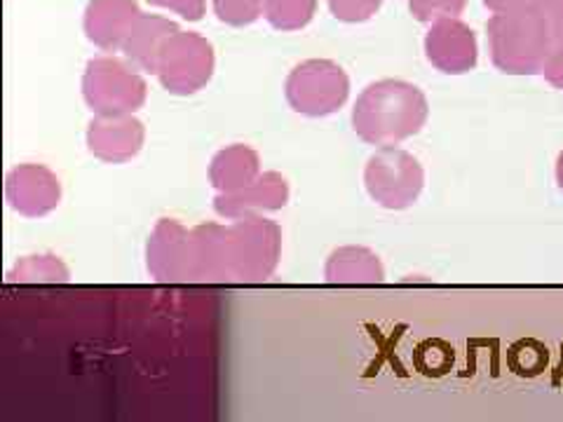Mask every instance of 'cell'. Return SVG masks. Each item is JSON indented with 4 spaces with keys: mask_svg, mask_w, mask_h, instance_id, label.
<instances>
[{
    "mask_svg": "<svg viewBox=\"0 0 563 422\" xmlns=\"http://www.w3.org/2000/svg\"><path fill=\"white\" fill-rule=\"evenodd\" d=\"M279 254V225L258 214L192 227L196 279L202 281H263L275 273Z\"/></svg>",
    "mask_w": 563,
    "mask_h": 422,
    "instance_id": "cell-1",
    "label": "cell"
},
{
    "mask_svg": "<svg viewBox=\"0 0 563 422\" xmlns=\"http://www.w3.org/2000/svg\"><path fill=\"white\" fill-rule=\"evenodd\" d=\"M428 118V101L418 87L401 80H378L360 95L352 127L366 144L390 146L416 134Z\"/></svg>",
    "mask_w": 563,
    "mask_h": 422,
    "instance_id": "cell-2",
    "label": "cell"
},
{
    "mask_svg": "<svg viewBox=\"0 0 563 422\" xmlns=\"http://www.w3.org/2000/svg\"><path fill=\"white\" fill-rule=\"evenodd\" d=\"M146 80L115 57L92 59L82 76V97L97 115H132L146 101Z\"/></svg>",
    "mask_w": 563,
    "mask_h": 422,
    "instance_id": "cell-3",
    "label": "cell"
},
{
    "mask_svg": "<svg viewBox=\"0 0 563 422\" xmlns=\"http://www.w3.org/2000/svg\"><path fill=\"white\" fill-rule=\"evenodd\" d=\"M285 95L296 113L324 118L343 109L350 97V80L336 62L308 59L289 74Z\"/></svg>",
    "mask_w": 563,
    "mask_h": 422,
    "instance_id": "cell-4",
    "label": "cell"
},
{
    "mask_svg": "<svg viewBox=\"0 0 563 422\" xmlns=\"http://www.w3.org/2000/svg\"><path fill=\"white\" fill-rule=\"evenodd\" d=\"M214 76V47L200 33H174L157 66V78L169 95L200 92Z\"/></svg>",
    "mask_w": 563,
    "mask_h": 422,
    "instance_id": "cell-5",
    "label": "cell"
},
{
    "mask_svg": "<svg viewBox=\"0 0 563 422\" xmlns=\"http://www.w3.org/2000/svg\"><path fill=\"white\" fill-rule=\"evenodd\" d=\"M368 196L385 209H407L422 188V169L416 157L399 148L385 146L368 157L364 169Z\"/></svg>",
    "mask_w": 563,
    "mask_h": 422,
    "instance_id": "cell-6",
    "label": "cell"
},
{
    "mask_svg": "<svg viewBox=\"0 0 563 422\" xmlns=\"http://www.w3.org/2000/svg\"><path fill=\"white\" fill-rule=\"evenodd\" d=\"M493 59L507 74H533L542 62V29L526 12H507L488 24Z\"/></svg>",
    "mask_w": 563,
    "mask_h": 422,
    "instance_id": "cell-7",
    "label": "cell"
},
{
    "mask_svg": "<svg viewBox=\"0 0 563 422\" xmlns=\"http://www.w3.org/2000/svg\"><path fill=\"white\" fill-rule=\"evenodd\" d=\"M148 273L161 281L196 279V256H192V231L174 221H157L146 246Z\"/></svg>",
    "mask_w": 563,
    "mask_h": 422,
    "instance_id": "cell-8",
    "label": "cell"
},
{
    "mask_svg": "<svg viewBox=\"0 0 563 422\" xmlns=\"http://www.w3.org/2000/svg\"><path fill=\"white\" fill-rule=\"evenodd\" d=\"M5 196L14 211L26 219H41L57 209L62 200V184L57 174L43 165H20L8 174Z\"/></svg>",
    "mask_w": 563,
    "mask_h": 422,
    "instance_id": "cell-9",
    "label": "cell"
},
{
    "mask_svg": "<svg viewBox=\"0 0 563 422\" xmlns=\"http://www.w3.org/2000/svg\"><path fill=\"white\" fill-rule=\"evenodd\" d=\"M146 130L134 115H97L87 127V148L95 157L122 165L144 146Z\"/></svg>",
    "mask_w": 563,
    "mask_h": 422,
    "instance_id": "cell-10",
    "label": "cell"
},
{
    "mask_svg": "<svg viewBox=\"0 0 563 422\" xmlns=\"http://www.w3.org/2000/svg\"><path fill=\"white\" fill-rule=\"evenodd\" d=\"M141 20L134 0H90L85 10V33L106 52L122 49L128 35Z\"/></svg>",
    "mask_w": 563,
    "mask_h": 422,
    "instance_id": "cell-11",
    "label": "cell"
},
{
    "mask_svg": "<svg viewBox=\"0 0 563 422\" xmlns=\"http://www.w3.org/2000/svg\"><path fill=\"white\" fill-rule=\"evenodd\" d=\"M289 200V184L282 174L266 171L258 179L235 192H219L214 200L217 214L223 219H244L258 211H277Z\"/></svg>",
    "mask_w": 563,
    "mask_h": 422,
    "instance_id": "cell-12",
    "label": "cell"
},
{
    "mask_svg": "<svg viewBox=\"0 0 563 422\" xmlns=\"http://www.w3.org/2000/svg\"><path fill=\"white\" fill-rule=\"evenodd\" d=\"M428 59L444 74H465L477 64V41L474 33L453 20H442L432 26L426 41Z\"/></svg>",
    "mask_w": 563,
    "mask_h": 422,
    "instance_id": "cell-13",
    "label": "cell"
},
{
    "mask_svg": "<svg viewBox=\"0 0 563 422\" xmlns=\"http://www.w3.org/2000/svg\"><path fill=\"white\" fill-rule=\"evenodd\" d=\"M174 33H179V26L174 22L165 20L161 14H141V20L128 35L122 52L125 57L136 66L139 70H146V74H157V66H161V57Z\"/></svg>",
    "mask_w": 563,
    "mask_h": 422,
    "instance_id": "cell-14",
    "label": "cell"
},
{
    "mask_svg": "<svg viewBox=\"0 0 563 422\" xmlns=\"http://www.w3.org/2000/svg\"><path fill=\"white\" fill-rule=\"evenodd\" d=\"M261 176V157L254 148L235 144L219 151L209 165V181L219 192H235Z\"/></svg>",
    "mask_w": 563,
    "mask_h": 422,
    "instance_id": "cell-15",
    "label": "cell"
},
{
    "mask_svg": "<svg viewBox=\"0 0 563 422\" xmlns=\"http://www.w3.org/2000/svg\"><path fill=\"white\" fill-rule=\"evenodd\" d=\"M331 285H374L383 279L378 256L364 246H341L327 260L324 268Z\"/></svg>",
    "mask_w": 563,
    "mask_h": 422,
    "instance_id": "cell-16",
    "label": "cell"
},
{
    "mask_svg": "<svg viewBox=\"0 0 563 422\" xmlns=\"http://www.w3.org/2000/svg\"><path fill=\"white\" fill-rule=\"evenodd\" d=\"M317 0H263V16L277 31H298L310 24Z\"/></svg>",
    "mask_w": 563,
    "mask_h": 422,
    "instance_id": "cell-17",
    "label": "cell"
},
{
    "mask_svg": "<svg viewBox=\"0 0 563 422\" xmlns=\"http://www.w3.org/2000/svg\"><path fill=\"white\" fill-rule=\"evenodd\" d=\"M68 270L57 256H29L10 273V281H66Z\"/></svg>",
    "mask_w": 563,
    "mask_h": 422,
    "instance_id": "cell-18",
    "label": "cell"
},
{
    "mask_svg": "<svg viewBox=\"0 0 563 422\" xmlns=\"http://www.w3.org/2000/svg\"><path fill=\"white\" fill-rule=\"evenodd\" d=\"M214 10L228 26H250L263 14V0H214Z\"/></svg>",
    "mask_w": 563,
    "mask_h": 422,
    "instance_id": "cell-19",
    "label": "cell"
},
{
    "mask_svg": "<svg viewBox=\"0 0 563 422\" xmlns=\"http://www.w3.org/2000/svg\"><path fill=\"white\" fill-rule=\"evenodd\" d=\"M380 3L383 0H329V8L336 20L347 24H360L372 20Z\"/></svg>",
    "mask_w": 563,
    "mask_h": 422,
    "instance_id": "cell-20",
    "label": "cell"
},
{
    "mask_svg": "<svg viewBox=\"0 0 563 422\" xmlns=\"http://www.w3.org/2000/svg\"><path fill=\"white\" fill-rule=\"evenodd\" d=\"M465 0H411V12L420 22H432L439 16L457 14L463 10Z\"/></svg>",
    "mask_w": 563,
    "mask_h": 422,
    "instance_id": "cell-21",
    "label": "cell"
},
{
    "mask_svg": "<svg viewBox=\"0 0 563 422\" xmlns=\"http://www.w3.org/2000/svg\"><path fill=\"white\" fill-rule=\"evenodd\" d=\"M148 3L181 14L188 22H200L205 16V0H148Z\"/></svg>",
    "mask_w": 563,
    "mask_h": 422,
    "instance_id": "cell-22",
    "label": "cell"
},
{
    "mask_svg": "<svg viewBox=\"0 0 563 422\" xmlns=\"http://www.w3.org/2000/svg\"><path fill=\"white\" fill-rule=\"evenodd\" d=\"M536 0H486V5L493 10H505V12H519L528 5H533Z\"/></svg>",
    "mask_w": 563,
    "mask_h": 422,
    "instance_id": "cell-23",
    "label": "cell"
}]
</instances>
